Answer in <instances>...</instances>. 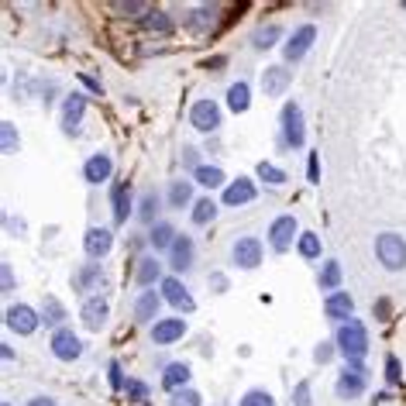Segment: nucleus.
<instances>
[{
  "mask_svg": "<svg viewBox=\"0 0 406 406\" xmlns=\"http://www.w3.org/2000/svg\"><path fill=\"white\" fill-rule=\"evenodd\" d=\"M193 176H197V183H200V186H206V190H217V186H224V172H220L217 165H200Z\"/></svg>",
  "mask_w": 406,
  "mask_h": 406,
  "instance_id": "28",
  "label": "nucleus"
},
{
  "mask_svg": "<svg viewBox=\"0 0 406 406\" xmlns=\"http://www.w3.org/2000/svg\"><path fill=\"white\" fill-rule=\"evenodd\" d=\"M258 176H262L269 186H283V183H286V172H283V169H276V165H269V162L258 165Z\"/></svg>",
  "mask_w": 406,
  "mask_h": 406,
  "instance_id": "36",
  "label": "nucleus"
},
{
  "mask_svg": "<svg viewBox=\"0 0 406 406\" xmlns=\"http://www.w3.org/2000/svg\"><path fill=\"white\" fill-rule=\"evenodd\" d=\"M162 293H165V300H169L172 307H183V310H193V300H190V293H186V286L179 283L176 276H172V279H165V283H162Z\"/></svg>",
  "mask_w": 406,
  "mask_h": 406,
  "instance_id": "22",
  "label": "nucleus"
},
{
  "mask_svg": "<svg viewBox=\"0 0 406 406\" xmlns=\"http://www.w3.org/2000/svg\"><path fill=\"white\" fill-rule=\"evenodd\" d=\"M169 255H172V269L176 272H186L193 265V241L190 238H176V244L169 248Z\"/></svg>",
  "mask_w": 406,
  "mask_h": 406,
  "instance_id": "21",
  "label": "nucleus"
},
{
  "mask_svg": "<svg viewBox=\"0 0 406 406\" xmlns=\"http://www.w3.org/2000/svg\"><path fill=\"white\" fill-rule=\"evenodd\" d=\"M107 314H111V307H107L104 296H90V300L83 303V324L90 327V330H100L104 321H107Z\"/></svg>",
  "mask_w": 406,
  "mask_h": 406,
  "instance_id": "13",
  "label": "nucleus"
},
{
  "mask_svg": "<svg viewBox=\"0 0 406 406\" xmlns=\"http://www.w3.org/2000/svg\"><path fill=\"white\" fill-rule=\"evenodd\" d=\"M41 321L48 327H59L66 321V310H62V303L55 300V296H45V307H41Z\"/></svg>",
  "mask_w": 406,
  "mask_h": 406,
  "instance_id": "27",
  "label": "nucleus"
},
{
  "mask_svg": "<svg viewBox=\"0 0 406 406\" xmlns=\"http://www.w3.org/2000/svg\"><path fill=\"white\" fill-rule=\"evenodd\" d=\"M300 255L303 258H317L321 255V238L317 234H300Z\"/></svg>",
  "mask_w": 406,
  "mask_h": 406,
  "instance_id": "37",
  "label": "nucleus"
},
{
  "mask_svg": "<svg viewBox=\"0 0 406 406\" xmlns=\"http://www.w3.org/2000/svg\"><path fill=\"white\" fill-rule=\"evenodd\" d=\"M289 73H286V66H269L265 73H262V90L269 93V97H279L286 86H289Z\"/></svg>",
  "mask_w": 406,
  "mask_h": 406,
  "instance_id": "17",
  "label": "nucleus"
},
{
  "mask_svg": "<svg viewBox=\"0 0 406 406\" xmlns=\"http://www.w3.org/2000/svg\"><path fill=\"white\" fill-rule=\"evenodd\" d=\"M214 214H217V206H214L210 197H206V200H197V206H193V224H210Z\"/></svg>",
  "mask_w": 406,
  "mask_h": 406,
  "instance_id": "32",
  "label": "nucleus"
},
{
  "mask_svg": "<svg viewBox=\"0 0 406 406\" xmlns=\"http://www.w3.org/2000/svg\"><path fill=\"white\" fill-rule=\"evenodd\" d=\"M375 255H379V262L386 265V269H393V272H400L406 265V241L400 234H379V241H375Z\"/></svg>",
  "mask_w": 406,
  "mask_h": 406,
  "instance_id": "2",
  "label": "nucleus"
},
{
  "mask_svg": "<svg viewBox=\"0 0 406 406\" xmlns=\"http://www.w3.org/2000/svg\"><path fill=\"white\" fill-rule=\"evenodd\" d=\"M162 276V265H159V258L155 255H145L141 262H138V272H134V279H138V286H152L155 279Z\"/></svg>",
  "mask_w": 406,
  "mask_h": 406,
  "instance_id": "24",
  "label": "nucleus"
},
{
  "mask_svg": "<svg viewBox=\"0 0 406 406\" xmlns=\"http://www.w3.org/2000/svg\"><path fill=\"white\" fill-rule=\"evenodd\" d=\"M351 310H355V303H351L348 293H330V296H327L324 314L330 321H351Z\"/></svg>",
  "mask_w": 406,
  "mask_h": 406,
  "instance_id": "15",
  "label": "nucleus"
},
{
  "mask_svg": "<svg viewBox=\"0 0 406 406\" xmlns=\"http://www.w3.org/2000/svg\"><path fill=\"white\" fill-rule=\"evenodd\" d=\"M169 406H200V396L193 393V389H183V393H176L172 396V403Z\"/></svg>",
  "mask_w": 406,
  "mask_h": 406,
  "instance_id": "40",
  "label": "nucleus"
},
{
  "mask_svg": "<svg viewBox=\"0 0 406 406\" xmlns=\"http://www.w3.org/2000/svg\"><path fill=\"white\" fill-rule=\"evenodd\" d=\"M210 283H214V289H227V279H224V276H214Z\"/></svg>",
  "mask_w": 406,
  "mask_h": 406,
  "instance_id": "52",
  "label": "nucleus"
},
{
  "mask_svg": "<svg viewBox=\"0 0 406 406\" xmlns=\"http://www.w3.org/2000/svg\"><path fill=\"white\" fill-rule=\"evenodd\" d=\"M337 283H341V265L327 262L324 269H321V289H337Z\"/></svg>",
  "mask_w": 406,
  "mask_h": 406,
  "instance_id": "33",
  "label": "nucleus"
},
{
  "mask_svg": "<svg viewBox=\"0 0 406 406\" xmlns=\"http://www.w3.org/2000/svg\"><path fill=\"white\" fill-rule=\"evenodd\" d=\"M111 386L121 389V365H118V362H111Z\"/></svg>",
  "mask_w": 406,
  "mask_h": 406,
  "instance_id": "47",
  "label": "nucleus"
},
{
  "mask_svg": "<svg viewBox=\"0 0 406 406\" xmlns=\"http://www.w3.org/2000/svg\"><path fill=\"white\" fill-rule=\"evenodd\" d=\"M104 283V272H100V265H83L80 272L73 276V289L76 293H90L93 286Z\"/></svg>",
  "mask_w": 406,
  "mask_h": 406,
  "instance_id": "23",
  "label": "nucleus"
},
{
  "mask_svg": "<svg viewBox=\"0 0 406 406\" xmlns=\"http://www.w3.org/2000/svg\"><path fill=\"white\" fill-rule=\"evenodd\" d=\"M241 406H276V403H272V396L265 389H251V393L241 396Z\"/></svg>",
  "mask_w": 406,
  "mask_h": 406,
  "instance_id": "39",
  "label": "nucleus"
},
{
  "mask_svg": "<svg viewBox=\"0 0 406 406\" xmlns=\"http://www.w3.org/2000/svg\"><path fill=\"white\" fill-rule=\"evenodd\" d=\"M183 334H186V321H183V317L155 321V327H152V341H155V344H172V341H179Z\"/></svg>",
  "mask_w": 406,
  "mask_h": 406,
  "instance_id": "11",
  "label": "nucleus"
},
{
  "mask_svg": "<svg viewBox=\"0 0 406 406\" xmlns=\"http://www.w3.org/2000/svg\"><path fill=\"white\" fill-rule=\"evenodd\" d=\"M317 172H321V165H317V155H310V165H307V176H310V183H317Z\"/></svg>",
  "mask_w": 406,
  "mask_h": 406,
  "instance_id": "48",
  "label": "nucleus"
},
{
  "mask_svg": "<svg viewBox=\"0 0 406 406\" xmlns=\"http://www.w3.org/2000/svg\"><path fill=\"white\" fill-rule=\"evenodd\" d=\"M145 28H148V31H159V35H165L172 24H169V18H165L162 10H152V14L145 18Z\"/></svg>",
  "mask_w": 406,
  "mask_h": 406,
  "instance_id": "38",
  "label": "nucleus"
},
{
  "mask_svg": "<svg viewBox=\"0 0 406 406\" xmlns=\"http://www.w3.org/2000/svg\"><path fill=\"white\" fill-rule=\"evenodd\" d=\"M248 97H251L248 83H244V80H241V83H234V86L227 90V107H231L234 114H241V111H248V104H251Z\"/></svg>",
  "mask_w": 406,
  "mask_h": 406,
  "instance_id": "26",
  "label": "nucleus"
},
{
  "mask_svg": "<svg viewBox=\"0 0 406 406\" xmlns=\"http://www.w3.org/2000/svg\"><path fill=\"white\" fill-rule=\"evenodd\" d=\"M276 38H279V28H276V24H269V28H258L251 41H255V48H272Z\"/></svg>",
  "mask_w": 406,
  "mask_h": 406,
  "instance_id": "35",
  "label": "nucleus"
},
{
  "mask_svg": "<svg viewBox=\"0 0 406 406\" xmlns=\"http://www.w3.org/2000/svg\"><path fill=\"white\" fill-rule=\"evenodd\" d=\"M155 210H159V197H155V193H145V197H141V206H138V217H141L145 224H152V220H155Z\"/></svg>",
  "mask_w": 406,
  "mask_h": 406,
  "instance_id": "34",
  "label": "nucleus"
},
{
  "mask_svg": "<svg viewBox=\"0 0 406 406\" xmlns=\"http://www.w3.org/2000/svg\"><path fill=\"white\" fill-rule=\"evenodd\" d=\"M293 403L296 406H314L310 403V382H300V386L293 389Z\"/></svg>",
  "mask_w": 406,
  "mask_h": 406,
  "instance_id": "41",
  "label": "nucleus"
},
{
  "mask_svg": "<svg viewBox=\"0 0 406 406\" xmlns=\"http://www.w3.org/2000/svg\"><path fill=\"white\" fill-rule=\"evenodd\" d=\"M148 244H152L155 251H162V248H172V244H176V231H172V224L159 220V224L152 227V234H148Z\"/></svg>",
  "mask_w": 406,
  "mask_h": 406,
  "instance_id": "25",
  "label": "nucleus"
},
{
  "mask_svg": "<svg viewBox=\"0 0 406 406\" xmlns=\"http://www.w3.org/2000/svg\"><path fill=\"white\" fill-rule=\"evenodd\" d=\"M118 10H121V14H134V18H138V14H141V18H148V14H152V7H148V4H118Z\"/></svg>",
  "mask_w": 406,
  "mask_h": 406,
  "instance_id": "42",
  "label": "nucleus"
},
{
  "mask_svg": "<svg viewBox=\"0 0 406 406\" xmlns=\"http://www.w3.org/2000/svg\"><path fill=\"white\" fill-rule=\"evenodd\" d=\"M255 200V183L251 179H238L224 190V203L227 206H238V203H251Z\"/></svg>",
  "mask_w": 406,
  "mask_h": 406,
  "instance_id": "19",
  "label": "nucleus"
},
{
  "mask_svg": "<svg viewBox=\"0 0 406 406\" xmlns=\"http://www.w3.org/2000/svg\"><path fill=\"white\" fill-rule=\"evenodd\" d=\"M283 141L289 148H303V114L296 104L283 107Z\"/></svg>",
  "mask_w": 406,
  "mask_h": 406,
  "instance_id": "5",
  "label": "nucleus"
},
{
  "mask_svg": "<svg viewBox=\"0 0 406 406\" xmlns=\"http://www.w3.org/2000/svg\"><path fill=\"white\" fill-rule=\"evenodd\" d=\"M293 234H296V217H276L272 220V227H269V241H272V248L276 251H286L289 248V241H293Z\"/></svg>",
  "mask_w": 406,
  "mask_h": 406,
  "instance_id": "10",
  "label": "nucleus"
},
{
  "mask_svg": "<svg viewBox=\"0 0 406 406\" xmlns=\"http://www.w3.org/2000/svg\"><path fill=\"white\" fill-rule=\"evenodd\" d=\"M127 210H131V193H127V186H118L114 190V224L127 220Z\"/></svg>",
  "mask_w": 406,
  "mask_h": 406,
  "instance_id": "31",
  "label": "nucleus"
},
{
  "mask_svg": "<svg viewBox=\"0 0 406 406\" xmlns=\"http://www.w3.org/2000/svg\"><path fill=\"white\" fill-rule=\"evenodd\" d=\"M7 327H10V330H18V334H31V330L38 327V314H35L31 307L18 303V307H10V310H7Z\"/></svg>",
  "mask_w": 406,
  "mask_h": 406,
  "instance_id": "9",
  "label": "nucleus"
},
{
  "mask_svg": "<svg viewBox=\"0 0 406 406\" xmlns=\"http://www.w3.org/2000/svg\"><path fill=\"white\" fill-rule=\"evenodd\" d=\"M214 18H217V7H197L193 14H190V28L193 31H206V28H214Z\"/></svg>",
  "mask_w": 406,
  "mask_h": 406,
  "instance_id": "30",
  "label": "nucleus"
},
{
  "mask_svg": "<svg viewBox=\"0 0 406 406\" xmlns=\"http://www.w3.org/2000/svg\"><path fill=\"white\" fill-rule=\"evenodd\" d=\"M403 7H406V4H403Z\"/></svg>",
  "mask_w": 406,
  "mask_h": 406,
  "instance_id": "54",
  "label": "nucleus"
},
{
  "mask_svg": "<svg viewBox=\"0 0 406 406\" xmlns=\"http://www.w3.org/2000/svg\"><path fill=\"white\" fill-rule=\"evenodd\" d=\"M183 162H186V165H197V152H193V148H186V152H183ZM197 169H200V165H197Z\"/></svg>",
  "mask_w": 406,
  "mask_h": 406,
  "instance_id": "50",
  "label": "nucleus"
},
{
  "mask_svg": "<svg viewBox=\"0 0 406 406\" xmlns=\"http://www.w3.org/2000/svg\"><path fill=\"white\" fill-rule=\"evenodd\" d=\"M386 379H389V382H400V379H403V375H400V362H396L393 355L386 358Z\"/></svg>",
  "mask_w": 406,
  "mask_h": 406,
  "instance_id": "44",
  "label": "nucleus"
},
{
  "mask_svg": "<svg viewBox=\"0 0 406 406\" xmlns=\"http://www.w3.org/2000/svg\"><path fill=\"white\" fill-rule=\"evenodd\" d=\"M159 303H162L159 293H141L138 303H134V321H138V324H148V321L159 314Z\"/></svg>",
  "mask_w": 406,
  "mask_h": 406,
  "instance_id": "20",
  "label": "nucleus"
},
{
  "mask_svg": "<svg viewBox=\"0 0 406 406\" xmlns=\"http://www.w3.org/2000/svg\"><path fill=\"white\" fill-rule=\"evenodd\" d=\"M330 355H334V344H327V341L317 348V351H314V358H317L321 365H327V362H330Z\"/></svg>",
  "mask_w": 406,
  "mask_h": 406,
  "instance_id": "46",
  "label": "nucleus"
},
{
  "mask_svg": "<svg viewBox=\"0 0 406 406\" xmlns=\"http://www.w3.org/2000/svg\"><path fill=\"white\" fill-rule=\"evenodd\" d=\"M4 406H10V403H4Z\"/></svg>",
  "mask_w": 406,
  "mask_h": 406,
  "instance_id": "53",
  "label": "nucleus"
},
{
  "mask_svg": "<svg viewBox=\"0 0 406 406\" xmlns=\"http://www.w3.org/2000/svg\"><path fill=\"white\" fill-rule=\"evenodd\" d=\"M111 244H114V234H111L107 227H90L83 248H86V255H90V258H104V255L111 251Z\"/></svg>",
  "mask_w": 406,
  "mask_h": 406,
  "instance_id": "12",
  "label": "nucleus"
},
{
  "mask_svg": "<svg viewBox=\"0 0 406 406\" xmlns=\"http://www.w3.org/2000/svg\"><path fill=\"white\" fill-rule=\"evenodd\" d=\"M4 127V152H14V145H18V138H14V124H0Z\"/></svg>",
  "mask_w": 406,
  "mask_h": 406,
  "instance_id": "43",
  "label": "nucleus"
},
{
  "mask_svg": "<svg viewBox=\"0 0 406 406\" xmlns=\"http://www.w3.org/2000/svg\"><path fill=\"white\" fill-rule=\"evenodd\" d=\"M190 200H193V183H186V179L172 183V190H169V203H172L176 210H183Z\"/></svg>",
  "mask_w": 406,
  "mask_h": 406,
  "instance_id": "29",
  "label": "nucleus"
},
{
  "mask_svg": "<svg viewBox=\"0 0 406 406\" xmlns=\"http://www.w3.org/2000/svg\"><path fill=\"white\" fill-rule=\"evenodd\" d=\"M28 406H55V403H52L48 396H35V400H31V403H28Z\"/></svg>",
  "mask_w": 406,
  "mask_h": 406,
  "instance_id": "51",
  "label": "nucleus"
},
{
  "mask_svg": "<svg viewBox=\"0 0 406 406\" xmlns=\"http://www.w3.org/2000/svg\"><path fill=\"white\" fill-rule=\"evenodd\" d=\"M111 155H93L90 162L83 165V176H86V183H93V186H100V183H107V176H111Z\"/></svg>",
  "mask_w": 406,
  "mask_h": 406,
  "instance_id": "16",
  "label": "nucleus"
},
{
  "mask_svg": "<svg viewBox=\"0 0 406 406\" xmlns=\"http://www.w3.org/2000/svg\"><path fill=\"white\" fill-rule=\"evenodd\" d=\"M190 124H193L197 131H214V127H220V107H217L214 100H197L193 111H190Z\"/></svg>",
  "mask_w": 406,
  "mask_h": 406,
  "instance_id": "7",
  "label": "nucleus"
},
{
  "mask_svg": "<svg viewBox=\"0 0 406 406\" xmlns=\"http://www.w3.org/2000/svg\"><path fill=\"white\" fill-rule=\"evenodd\" d=\"M231 258H234V265H241V269H255V265L262 262V241H258V238H238L234 248H231Z\"/></svg>",
  "mask_w": 406,
  "mask_h": 406,
  "instance_id": "8",
  "label": "nucleus"
},
{
  "mask_svg": "<svg viewBox=\"0 0 406 406\" xmlns=\"http://www.w3.org/2000/svg\"><path fill=\"white\" fill-rule=\"evenodd\" d=\"M368 386V372L362 365H344L341 368V375H337V396L341 400H355V396H362Z\"/></svg>",
  "mask_w": 406,
  "mask_h": 406,
  "instance_id": "3",
  "label": "nucleus"
},
{
  "mask_svg": "<svg viewBox=\"0 0 406 406\" xmlns=\"http://www.w3.org/2000/svg\"><path fill=\"white\" fill-rule=\"evenodd\" d=\"M314 38H317V28H314V24H303V28H296V31L289 35V41H286V48H283L286 62H300V59L310 52Z\"/></svg>",
  "mask_w": 406,
  "mask_h": 406,
  "instance_id": "4",
  "label": "nucleus"
},
{
  "mask_svg": "<svg viewBox=\"0 0 406 406\" xmlns=\"http://www.w3.org/2000/svg\"><path fill=\"white\" fill-rule=\"evenodd\" d=\"M337 348H341V355L348 358V365H362V358H365L368 351V334H365V324L362 321H344L341 330H337Z\"/></svg>",
  "mask_w": 406,
  "mask_h": 406,
  "instance_id": "1",
  "label": "nucleus"
},
{
  "mask_svg": "<svg viewBox=\"0 0 406 406\" xmlns=\"http://www.w3.org/2000/svg\"><path fill=\"white\" fill-rule=\"evenodd\" d=\"M127 396H131V400H138V403H145V396H148V389H145L141 382H131V386H127Z\"/></svg>",
  "mask_w": 406,
  "mask_h": 406,
  "instance_id": "45",
  "label": "nucleus"
},
{
  "mask_svg": "<svg viewBox=\"0 0 406 406\" xmlns=\"http://www.w3.org/2000/svg\"><path fill=\"white\" fill-rule=\"evenodd\" d=\"M83 111H86V97H83V93L66 97V104H62V131H66V134H73V131H76Z\"/></svg>",
  "mask_w": 406,
  "mask_h": 406,
  "instance_id": "14",
  "label": "nucleus"
},
{
  "mask_svg": "<svg viewBox=\"0 0 406 406\" xmlns=\"http://www.w3.org/2000/svg\"><path fill=\"white\" fill-rule=\"evenodd\" d=\"M186 382H190V365H186V362H172V365H165L162 389H169V393H179V386H186Z\"/></svg>",
  "mask_w": 406,
  "mask_h": 406,
  "instance_id": "18",
  "label": "nucleus"
},
{
  "mask_svg": "<svg viewBox=\"0 0 406 406\" xmlns=\"http://www.w3.org/2000/svg\"><path fill=\"white\" fill-rule=\"evenodd\" d=\"M52 355H55L59 362H76L83 355L80 337H76L73 330H55V334H52Z\"/></svg>",
  "mask_w": 406,
  "mask_h": 406,
  "instance_id": "6",
  "label": "nucleus"
},
{
  "mask_svg": "<svg viewBox=\"0 0 406 406\" xmlns=\"http://www.w3.org/2000/svg\"><path fill=\"white\" fill-rule=\"evenodd\" d=\"M4 289H7V293L14 289V276H10V265H7V262H4Z\"/></svg>",
  "mask_w": 406,
  "mask_h": 406,
  "instance_id": "49",
  "label": "nucleus"
}]
</instances>
